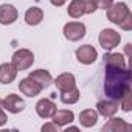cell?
Wrapping results in <instances>:
<instances>
[{
  "mask_svg": "<svg viewBox=\"0 0 132 132\" xmlns=\"http://www.w3.org/2000/svg\"><path fill=\"white\" fill-rule=\"evenodd\" d=\"M130 90V72L127 67H112L106 65L104 73V93L107 98L120 101L121 96Z\"/></svg>",
  "mask_w": 132,
  "mask_h": 132,
  "instance_id": "cell-1",
  "label": "cell"
},
{
  "mask_svg": "<svg viewBox=\"0 0 132 132\" xmlns=\"http://www.w3.org/2000/svg\"><path fill=\"white\" fill-rule=\"evenodd\" d=\"M34 62V54L33 51H30L28 48H20L17 50L14 54H13V59H11V64L16 67V70L22 72V70H28Z\"/></svg>",
  "mask_w": 132,
  "mask_h": 132,
  "instance_id": "cell-2",
  "label": "cell"
},
{
  "mask_svg": "<svg viewBox=\"0 0 132 132\" xmlns=\"http://www.w3.org/2000/svg\"><path fill=\"white\" fill-rule=\"evenodd\" d=\"M130 14V10L127 8V5L124 2H118V3H112L107 10H106V16L107 19L115 23V25H120L127 16Z\"/></svg>",
  "mask_w": 132,
  "mask_h": 132,
  "instance_id": "cell-3",
  "label": "cell"
},
{
  "mask_svg": "<svg viewBox=\"0 0 132 132\" xmlns=\"http://www.w3.org/2000/svg\"><path fill=\"white\" fill-rule=\"evenodd\" d=\"M86 25L82 22H69L64 25V36L70 42L81 40L86 36Z\"/></svg>",
  "mask_w": 132,
  "mask_h": 132,
  "instance_id": "cell-4",
  "label": "cell"
},
{
  "mask_svg": "<svg viewBox=\"0 0 132 132\" xmlns=\"http://www.w3.org/2000/svg\"><path fill=\"white\" fill-rule=\"evenodd\" d=\"M98 40H100V45H101L104 50H113L115 47L120 45L121 36H120V33H117L115 30L106 28V30H103V31L100 33Z\"/></svg>",
  "mask_w": 132,
  "mask_h": 132,
  "instance_id": "cell-5",
  "label": "cell"
},
{
  "mask_svg": "<svg viewBox=\"0 0 132 132\" xmlns=\"http://www.w3.org/2000/svg\"><path fill=\"white\" fill-rule=\"evenodd\" d=\"M98 57V51L95 50V47L92 45H81L78 50H76V59L84 64V65H90L96 61Z\"/></svg>",
  "mask_w": 132,
  "mask_h": 132,
  "instance_id": "cell-6",
  "label": "cell"
},
{
  "mask_svg": "<svg viewBox=\"0 0 132 132\" xmlns=\"http://www.w3.org/2000/svg\"><path fill=\"white\" fill-rule=\"evenodd\" d=\"M2 107L5 110L11 112V113H19V112H22L25 109V103H23V100L19 95L10 93L5 100H2Z\"/></svg>",
  "mask_w": 132,
  "mask_h": 132,
  "instance_id": "cell-7",
  "label": "cell"
},
{
  "mask_svg": "<svg viewBox=\"0 0 132 132\" xmlns=\"http://www.w3.org/2000/svg\"><path fill=\"white\" fill-rule=\"evenodd\" d=\"M118 107H120V104L115 100H110V98L109 100H100L96 104V112H98V115L110 118L118 112Z\"/></svg>",
  "mask_w": 132,
  "mask_h": 132,
  "instance_id": "cell-8",
  "label": "cell"
},
{
  "mask_svg": "<svg viewBox=\"0 0 132 132\" xmlns=\"http://www.w3.org/2000/svg\"><path fill=\"white\" fill-rule=\"evenodd\" d=\"M17 10L13 6V5H8V3H3L0 5V23L2 25H11L17 20Z\"/></svg>",
  "mask_w": 132,
  "mask_h": 132,
  "instance_id": "cell-9",
  "label": "cell"
},
{
  "mask_svg": "<svg viewBox=\"0 0 132 132\" xmlns=\"http://www.w3.org/2000/svg\"><path fill=\"white\" fill-rule=\"evenodd\" d=\"M19 89H20V92H22L25 96H30V98L37 96V95L42 92V87H40L36 81H33V79H30V78L22 79V81L19 82Z\"/></svg>",
  "mask_w": 132,
  "mask_h": 132,
  "instance_id": "cell-10",
  "label": "cell"
},
{
  "mask_svg": "<svg viewBox=\"0 0 132 132\" xmlns=\"http://www.w3.org/2000/svg\"><path fill=\"white\" fill-rule=\"evenodd\" d=\"M36 112H37V115H39L40 118H51L53 113L56 112V104H54L51 100L44 98V100L37 101V104H36Z\"/></svg>",
  "mask_w": 132,
  "mask_h": 132,
  "instance_id": "cell-11",
  "label": "cell"
},
{
  "mask_svg": "<svg viewBox=\"0 0 132 132\" xmlns=\"http://www.w3.org/2000/svg\"><path fill=\"white\" fill-rule=\"evenodd\" d=\"M17 76V70L11 62H5L0 65V82L2 84H11Z\"/></svg>",
  "mask_w": 132,
  "mask_h": 132,
  "instance_id": "cell-12",
  "label": "cell"
},
{
  "mask_svg": "<svg viewBox=\"0 0 132 132\" xmlns=\"http://www.w3.org/2000/svg\"><path fill=\"white\" fill-rule=\"evenodd\" d=\"M121 130H130V124H127L123 118L110 117V120L103 126V132H121Z\"/></svg>",
  "mask_w": 132,
  "mask_h": 132,
  "instance_id": "cell-13",
  "label": "cell"
},
{
  "mask_svg": "<svg viewBox=\"0 0 132 132\" xmlns=\"http://www.w3.org/2000/svg\"><path fill=\"white\" fill-rule=\"evenodd\" d=\"M54 86L59 92H65V90H70L72 87L76 86V79L72 73H62L54 79Z\"/></svg>",
  "mask_w": 132,
  "mask_h": 132,
  "instance_id": "cell-14",
  "label": "cell"
},
{
  "mask_svg": "<svg viewBox=\"0 0 132 132\" xmlns=\"http://www.w3.org/2000/svg\"><path fill=\"white\" fill-rule=\"evenodd\" d=\"M53 123H56L59 127L62 126H67V124H72L73 120H75V113L72 110H67V109H62V110H57L53 113Z\"/></svg>",
  "mask_w": 132,
  "mask_h": 132,
  "instance_id": "cell-15",
  "label": "cell"
},
{
  "mask_svg": "<svg viewBox=\"0 0 132 132\" xmlns=\"http://www.w3.org/2000/svg\"><path fill=\"white\" fill-rule=\"evenodd\" d=\"M28 78H30V79H33V81H36V82H37L42 89L48 87V86L53 82V78H51L50 72H47V70H44V69H39V70L31 72Z\"/></svg>",
  "mask_w": 132,
  "mask_h": 132,
  "instance_id": "cell-16",
  "label": "cell"
},
{
  "mask_svg": "<svg viewBox=\"0 0 132 132\" xmlns=\"http://www.w3.org/2000/svg\"><path fill=\"white\" fill-rule=\"evenodd\" d=\"M44 20V11L37 6H33L30 10H27L25 13V22L30 25V27H36L39 25L40 22Z\"/></svg>",
  "mask_w": 132,
  "mask_h": 132,
  "instance_id": "cell-17",
  "label": "cell"
},
{
  "mask_svg": "<svg viewBox=\"0 0 132 132\" xmlns=\"http://www.w3.org/2000/svg\"><path fill=\"white\" fill-rule=\"evenodd\" d=\"M98 121V112L95 109H86L79 113V123L82 127H92Z\"/></svg>",
  "mask_w": 132,
  "mask_h": 132,
  "instance_id": "cell-18",
  "label": "cell"
},
{
  "mask_svg": "<svg viewBox=\"0 0 132 132\" xmlns=\"http://www.w3.org/2000/svg\"><path fill=\"white\" fill-rule=\"evenodd\" d=\"M104 65H112V67H127L126 65V59L121 53H107L104 56Z\"/></svg>",
  "mask_w": 132,
  "mask_h": 132,
  "instance_id": "cell-19",
  "label": "cell"
},
{
  "mask_svg": "<svg viewBox=\"0 0 132 132\" xmlns=\"http://www.w3.org/2000/svg\"><path fill=\"white\" fill-rule=\"evenodd\" d=\"M67 13L70 17L73 19H79L82 17L86 13H84V5H82V0H72L69 8H67Z\"/></svg>",
  "mask_w": 132,
  "mask_h": 132,
  "instance_id": "cell-20",
  "label": "cell"
},
{
  "mask_svg": "<svg viewBox=\"0 0 132 132\" xmlns=\"http://www.w3.org/2000/svg\"><path fill=\"white\" fill-rule=\"evenodd\" d=\"M61 101L64 104H75L79 101V90L75 87H72L70 90H65V92H61Z\"/></svg>",
  "mask_w": 132,
  "mask_h": 132,
  "instance_id": "cell-21",
  "label": "cell"
},
{
  "mask_svg": "<svg viewBox=\"0 0 132 132\" xmlns=\"http://www.w3.org/2000/svg\"><path fill=\"white\" fill-rule=\"evenodd\" d=\"M132 92L129 90V92H126L123 96H121V100H120V107L124 110V112H129L130 110V107H132Z\"/></svg>",
  "mask_w": 132,
  "mask_h": 132,
  "instance_id": "cell-22",
  "label": "cell"
},
{
  "mask_svg": "<svg viewBox=\"0 0 132 132\" xmlns=\"http://www.w3.org/2000/svg\"><path fill=\"white\" fill-rule=\"evenodd\" d=\"M82 5H84V13L86 14H92L98 10L96 5H95V0H82Z\"/></svg>",
  "mask_w": 132,
  "mask_h": 132,
  "instance_id": "cell-23",
  "label": "cell"
},
{
  "mask_svg": "<svg viewBox=\"0 0 132 132\" xmlns=\"http://www.w3.org/2000/svg\"><path fill=\"white\" fill-rule=\"evenodd\" d=\"M120 27L123 28V30H126V31H129V30H132V14H129L121 23H120Z\"/></svg>",
  "mask_w": 132,
  "mask_h": 132,
  "instance_id": "cell-24",
  "label": "cell"
},
{
  "mask_svg": "<svg viewBox=\"0 0 132 132\" xmlns=\"http://www.w3.org/2000/svg\"><path fill=\"white\" fill-rule=\"evenodd\" d=\"M112 3H113V0H95L96 8H101V10H107Z\"/></svg>",
  "mask_w": 132,
  "mask_h": 132,
  "instance_id": "cell-25",
  "label": "cell"
},
{
  "mask_svg": "<svg viewBox=\"0 0 132 132\" xmlns=\"http://www.w3.org/2000/svg\"><path fill=\"white\" fill-rule=\"evenodd\" d=\"M59 126L56 124V123H47V124H44L42 126V130L44 132H48V130H51V132H59Z\"/></svg>",
  "mask_w": 132,
  "mask_h": 132,
  "instance_id": "cell-26",
  "label": "cell"
},
{
  "mask_svg": "<svg viewBox=\"0 0 132 132\" xmlns=\"http://www.w3.org/2000/svg\"><path fill=\"white\" fill-rule=\"evenodd\" d=\"M6 121H8V117H6V113L3 112V107H0V126L6 124Z\"/></svg>",
  "mask_w": 132,
  "mask_h": 132,
  "instance_id": "cell-27",
  "label": "cell"
},
{
  "mask_svg": "<svg viewBox=\"0 0 132 132\" xmlns=\"http://www.w3.org/2000/svg\"><path fill=\"white\" fill-rule=\"evenodd\" d=\"M51 2V5H54V6H62L65 2H67V0H50Z\"/></svg>",
  "mask_w": 132,
  "mask_h": 132,
  "instance_id": "cell-28",
  "label": "cell"
},
{
  "mask_svg": "<svg viewBox=\"0 0 132 132\" xmlns=\"http://www.w3.org/2000/svg\"><path fill=\"white\" fill-rule=\"evenodd\" d=\"M70 130H73V132H78L79 129H78V127H75V126H70V127H67V129H65V132H70Z\"/></svg>",
  "mask_w": 132,
  "mask_h": 132,
  "instance_id": "cell-29",
  "label": "cell"
},
{
  "mask_svg": "<svg viewBox=\"0 0 132 132\" xmlns=\"http://www.w3.org/2000/svg\"><path fill=\"white\" fill-rule=\"evenodd\" d=\"M0 107H2V100H0Z\"/></svg>",
  "mask_w": 132,
  "mask_h": 132,
  "instance_id": "cell-30",
  "label": "cell"
}]
</instances>
